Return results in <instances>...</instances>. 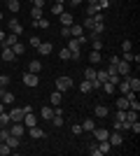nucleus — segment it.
Returning a JSON list of instances; mask_svg holds the SVG:
<instances>
[{"mask_svg":"<svg viewBox=\"0 0 140 156\" xmlns=\"http://www.w3.org/2000/svg\"><path fill=\"white\" fill-rule=\"evenodd\" d=\"M56 89H59L61 93H63V91H70V89H73V79L68 77V75H61V77H56Z\"/></svg>","mask_w":140,"mask_h":156,"instance_id":"1","label":"nucleus"},{"mask_svg":"<svg viewBox=\"0 0 140 156\" xmlns=\"http://www.w3.org/2000/svg\"><path fill=\"white\" fill-rule=\"evenodd\" d=\"M114 68H117V75H119V77H128V75H131V63H126V61H121V58Z\"/></svg>","mask_w":140,"mask_h":156,"instance_id":"2","label":"nucleus"},{"mask_svg":"<svg viewBox=\"0 0 140 156\" xmlns=\"http://www.w3.org/2000/svg\"><path fill=\"white\" fill-rule=\"evenodd\" d=\"M107 142L112 144V147H119V144L124 142V135H121V130H114V133H110V135H107Z\"/></svg>","mask_w":140,"mask_h":156,"instance_id":"3","label":"nucleus"},{"mask_svg":"<svg viewBox=\"0 0 140 156\" xmlns=\"http://www.w3.org/2000/svg\"><path fill=\"white\" fill-rule=\"evenodd\" d=\"M7 114H9V119H12V121H23V114H26V110H23V107H12Z\"/></svg>","mask_w":140,"mask_h":156,"instance_id":"4","label":"nucleus"},{"mask_svg":"<svg viewBox=\"0 0 140 156\" xmlns=\"http://www.w3.org/2000/svg\"><path fill=\"white\" fill-rule=\"evenodd\" d=\"M80 40L77 37H70V44H68V49H70V54H73V58H80Z\"/></svg>","mask_w":140,"mask_h":156,"instance_id":"5","label":"nucleus"},{"mask_svg":"<svg viewBox=\"0 0 140 156\" xmlns=\"http://www.w3.org/2000/svg\"><path fill=\"white\" fill-rule=\"evenodd\" d=\"M0 58L7 61V63H12V61L16 58V56H14V51H12V47H2V49H0Z\"/></svg>","mask_w":140,"mask_h":156,"instance_id":"6","label":"nucleus"},{"mask_svg":"<svg viewBox=\"0 0 140 156\" xmlns=\"http://www.w3.org/2000/svg\"><path fill=\"white\" fill-rule=\"evenodd\" d=\"M38 82H40V79H38V75H35V72H26V75H23V84L31 86V89H33V86H38Z\"/></svg>","mask_w":140,"mask_h":156,"instance_id":"7","label":"nucleus"},{"mask_svg":"<svg viewBox=\"0 0 140 156\" xmlns=\"http://www.w3.org/2000/svg\"><path fill=\"white\" fill-rule=\"evenodd\" d=\"M52 51H54L52 42H40V47H38V54H40V56H49Z\"/></svg>","mask_w":140,"mask_h":156,"instance_id":"8","label":"nucleus"},{"mask_svg":"<svg viewBox=\"0 0 140 156\" xmlns=\"http://www.w3.org/2000/svg\"><path fill=\"white\" fill-rule=\"evenodd\" d=\"M0 100H2L5 105H12L14 103V93L5 91V86H0Z\"/></svg>","mask_w":140,"mask_h":156,"instance_id":"9","label":"nucleus"},{"mask_svg":"<svg viewBox=\"0 0 140 156\" xmlns=\"http://www.w3.org/2000/svg\"><path fill=\"white\" fill-rule=\"evenodd\" d=\"M7 26H9V30H12L14 35H21V33H23V26H21L16 19H9V21H7Z\"/></svg>","mask_w":140,"mask_h":156,"instance_id":"10","label":"nucleus"},{"mask_svg":"<svg viewBox=\"0 0 140 156\" xmlns=\"http://www.w3.org/2000/svg\"><path fill=\"white\" fill-rule=\"evenodd\" d=\"M119 58L126 61V63H135V65L140 63V56H138V54H133V51H124V56H119Z\"/></svg>","mask_w":140,"mask_h":156,"instance_id":"11","label":"nucleus"},{"mask_svg":"<svg viewBox=\"0 0 140 156\" xmlns=\"http://www.w3.org/2000/svg\"><path fill=\"white\" fill-rule=\"evenodd\" d=\"M35 124H38V117H35L33 112H26V114H23V126L31 128V126H35Z\"/></svg>","mask_w":140,"mask_h":156,"instance_id":"12","label":"nucleus"},{"mask_svg":"<svg viewBox=\"0 0 140 156\" xmlns=\"http://www.w3.org/2000/svg\"><path fill=\"white\" fill-rule=\"evenodd\" d=\"M28 133H31V137H35V140H40V137H45V135H47V133H45V130H42L38 124L31 126V128H28Z\"/></svg>","mask_w":140,"mask_h":156,"instance_id":"13","label":"nucleus"},{"mask_svg":"<svg viewBox=\"0 0 140 156\" xmlns=\"http://www.w3.org/2000/svg\"><path fill=\"white\" fill-rule=\"evenodd\" d=\"M59 16H61V23H63V26H73L75 23V16L70 12H61Z\"/></svg>","mask_w":140,"mask_h":156,"instance_id":"14","label":"nucleus"},{"mask_svg":"<svg viewBox=\"0 0 140 156\" xmlns=\"http://www.w3.org/2000/svg\"><path fill=\"white\" fill-rule=\"evenodd\" d=\"M16 42H19V35L9 33V35H5V40H2V47H14Z\"/></svg>","mask_w":140,"mask_h":156,"instance_id":"15","label":"nucleus"},{"mask_svg":"<svg viewBox=\"0 0 140 156\" xmlns=\"http://www.w3.org/2000/svg\"><path fill=\"white\" fill-rule=\"evenodd\" d=\"M128 89H131V91H133V93H138L140 91V79L138 77H131V75H128Z\"/></svg>","mask_w":140,"mask_h":156,"instance_id":"16","label":"nucleus"},{"mask_svg":"<svg viewBox=\"0 0 140 156\" xmlns=\"http://www.w3.org/2000/svg\"><path fill=\"white\" fill-rule=\"evenodd\" d=\"M91 133L96 135V140H107V135H110V130H105V128H98V126H96V128H93Z\"/></svg>","mask_w":140,"mask_h":156,"instance_id":"17","label":"nucleus"},{"mask_svg":"<svg viewBox=\"0 0 140 156\" xmlns=\"http://www.w3.org/2000/svg\"><path fill=\"white\" fill-rule=\"evenodd\" d=\"M5 142L9 144L12 149H19V147H21V137H16V135H9V137L5 140Z\"/></svg>","mask_w":140,"mask_h":156,"instance_id":"18","label":"nucleus"},{"mask_svg":"<svg viewBox=\"0 0 140 156\" xmlns=\"http://www.w3.org/2000/svg\"><path fill=\"white\" fill-rule=\"evenodd\" d=\"M28 72H35V75H38V72H42V63L33 58L31 63H28Z\"/></svg>","mask_w":140,"mask_h":156,"instance_id":"19","label":"nucleus"},{"mask_svg":"<svg viewBox=\"0 0 140 156\" xmlns=\"http://www.w3.org/2000/svg\"><path fill=\"white\" fill-rule=\"evenodd\" d=\"M103 9L98 7V2H91V5H87V14L89 16H96V14H100Z\"/></svg>","mask_w":140,"mask_h":156,"instance_id":"20","label":"nucleus"},{"mask_svg":"<svg viewBox=\"0 0 140 156\" xmlns=\"http://www.w3.org/2000/svg\"><path fill=\"white\" fill-rule=\"evenodd\" d=\"M107 114H110V110H107L105 105H96V117L98 119H105Z\"/></svg>","mask_w":140,"mask_h":156,"instance_id":"21","label":"nucleus"},{"mask_svg":"<svg viewBox=\"0 0 140 156\" xmlns=\"http://www.w3.org/2000/svg\"><path fill=\"white\" fill-rule=\"evenodd\" d=\"M96 72H98V70H96L93 65L87 68V70H84V79H87V82H93V79H96Z\"/></svg>","mask_w":140,"mask_h":156,"instance_id":"22","label":"nucleus"},{"mask_svg":"<svg viewBox=\"0 0 140 156\" xmlns=\"http://www.w3.org/2000/svg\"><path fill=\"white\" fill-rule=\"evenodd\" d=\"M7 9H9V12H19L21 2H19V0H7Z\"/></svg>","mask_w":140,"mask_h":156,"instance_id":"23","label":"nucleus"},{"mask_svg":"<svg viewBox=\"0 0 140 156\" xmlns=\"http://www.w3.org/2000/svg\"><path fill=\"white\" fill-rule=\"evenodd\" d=\"M96 128V121H93V119H84V121H82V130H93Z\"/></svg>","mask_w":140,"mask_h":156,"instance_id":"24","label":"nucleus"},{"mask_svg":"<svg viewBox=\"0 0 140 156\" xmlns=\"http://www.w3.org/2000/svg\"><path fill=\"white\" fill-rule=\"evenodd\" d=\"M100 58H103V56H100V51H96V49H93L91 54H89V61H91V65H96V63H100Z\"/></svg>","mask_w":140,"mask_h":156,"instance_id":"25","label":"nucleus"},{"mask_svg":"<svg viewBox=\"0 0 140 156\" xmlns=\"http://www.w3.org/2000/svg\"><path fill=\"white\" fill-rule=\"evenodd\" d=\"M49 103L54 105V107H59L61 105V91H56V93H52V96H49Z\"/></svg>","mask_w":140,"mask_h":156,"instance_id":"26","label":"nucleus"},{"mask_svg":"<svg viewBox=\"0 0 140 156\" xmlns=\"http://www.w3.org/2000/svg\"><path fill=\"white\" fill-rule=\"evenodd\" d=\"M52 117H54V107H47V105H45V107H42V119H47V121H49Z\"/></svg>","mask_w":140,"mask_h":156,"instance_id":"27","label":"nucleus"},{"mask_svg":"<svg viewBox=\"0 0 140 156\" xmlns=\"http://www.w3.org/2000/svg\"><path fill=\"white\" fill-rule=\"evenodd\" d=\"M7 154H12V147L7 142H0V156H7Z\"/></svg>","mask_w":140,"mask_h":156,"instance_id":"28","label":"nucleus"},{"mask_svg":"<svg viewBox=\"0 0 140 156\" xmlns=\"http://www.w3.org/2000/svg\"><path fill=\"white\" fill-rule=\"evenodd\" d=\"M117 107H119V110H128V98L121 96L119 100H117Z\"/></svg>","mask_w":140,"mask_h":156,"instance_id":"29","label":"nucleus"},{"mask_svg":"<svg viewBox=\"0 0 140 156\" xmlns=\"http://www.w3.org/2000/svg\"><path fill=\"white\" fill-rule=\"evenodd\" d=\"M119 91L124 93V96H126V93L131 91V89H128V79H126V77H124V79H121V82H119Z\"/></svg>","mask_w":140,"mask_h":156,"instance_id":"30","label":"nucleus"},{"mask_svg":"<svg viewBox=\"0 0 140 156\" xmlns=\"http://www.w3.org/2000/svg\"><path fill=\"white\" fill-rule=\"evenodd\" d=\"M96 82H100V84L107 82V72L105 70H98V72H96Z\"/></svg>","mask_w":140,"mask_h":156,"instance_id":"31","label":"nucleus"},{"mask_svg":"<svg viewBox=\"0 0 140 156\" xmlns=\"http://www.w3.org/2000/svg\"><path fill=\"white\" fill-rule=\"evenodd\" d=\"M100 89H103L105 93H112V91H114V84H112V82H103V84H100Z\"/></svg>","mask_w":140,"mask_h":156,"instance_id":"32","label":"nucleus"},{"mask_svg":"<svg viewBox=\"0 0 140 156\" xmlns=\"http://www.w3.org/2000/svg\"><path fill=\"white\" fill-rule=\"evenodd\" d=\"M61 12H63V2H54V5H52V14H56V16H59Z\"/></svg>","mask_w":140,"mask_h":156,"instance_id":"33","label":"nucleus"},{"mask_svg":"<svg viewBox=\"0 0 140 156\" xmlns=\"http://www.w3.org/2000/svg\"><path fill=\"white\" fill-rule=\"evenodd\" d=\"M33 26H38V28H49V21H47V19H35Z\"/></svg>","mask_w":140,"mask_h":156,"instance_id":"34","label":"nucleus"},{"mask_svg":"<svg viewBox=\"0 0 140 156\" xmlns=\"http://www.w3.org/2000/svg\"><path fill=\"white\" fill-rule=\"evenodd\" d=\"M82 28H84V30H91V28H93V16H87L84 23H82Z\"/></svg>","mask_w":140,"mask_h":156,"instance_id":"35","label":"nucleus"},{"mask_svg":"<svg viewBox=\"0 0 140 156\" xmlns=\"http://www.w3.org/2000/svg\"><path fill=\"white\" fill-rule=\"evenodd\" d=\"M9 124H12L9 114H5V112H2V114H0V126H9Z\"/></svg>","mask_w":140,"mask_h":156,"instance_id":"36","label":"nucleus"},{"mask_svg":"<svg viewBox=\"0 0 140 156\" xmlns=\"http://www.w3.org/2000/svg\"><path fill=\"white\" fill-rule=\"evenodd\" d=\"M9 135H12V133H9V128H7V126H2V128H0V140L5 142V140H7Z\"/></svg>","mask_w":140,"mask_h":156,"instance_id":"37","label":"nucleus"},{"mask_svg":"<svg viewBox=\"0 0 140 156\" xmlns=\"http://www.w3.org/2000/svg\"><path fill=\"white\" fill-rule=\"evenodd\" d=\"M31 16H33V21L42 19V9H40V7H33V9H31Z\"/></svg>","mask_w":140,"mask_h":156,"instance_id":"38","label":"nucleus"},{"mask_svg":"<svg viewBox=\"0 0 140 156\" xmlns=\"http://www.w3.org/2000/svg\"><path fill=\"white\" fill-rule=\"evenodd\" d=\"M80 91H82V93H89V91H91V82H87V79H84V82L80 84Z\"/></svg>","mask_w":140,"mask_h":156,"instance_id":"39","label":"nucleus"},{"mask_svg":"<svg viewBox=\"0 0 140 156\" xmlns=\"http://www.w3.org/2000/svg\"><path fill=\"white\" fill-rule=\"evenodd\" d=\"M12 51H14V56H21V54H23V44H21V42H16V44L12 47Z\"/></svg>","mask_w":140,"mask_h":156,"instance_id":"40","label":"nucleus"},{"mask_svg":"<svg viewBox=\"0 0 140 156\" xmlns=\"http://www.w3.org/2000/svg\"><path fill=\"white\" fill-rule=\"evenodd\" d=\"M68 58H73V54H70V49H61V61H68Z\"/></svg>","mask_w":140,"mask_h":156,"instance_id":"41","label":"nucleus"},{"mask_svg":"<svg viewBox=\"0 0 140 156\" xmlns=\"http://www.w3.org/2000/svg\"><path fill=\"white\" fill-rule=\"evenodd\" d=\"M131 49H133L131 40H124V42H121V51H131Z\"/></svg>","mask_w":140,"mask_h":156,"instance_id":"42","label":"nucleus"},{"mask_svg":"<svg viewBox=\"0 0 140 156\" xmlns=\"http://www.w3.org/2000/svg\"><path fill=\"white\" fill-rule=\"evenodd\" d=\"M61 37H70V26H63V28H61Z\"/></svg>","mask_w":140,"mask_h":156,"instance_id":"43","label":"nucleus"},{"mask_svg":"<svg viewBox=\"0 0 140 156\" xmlns=\"http://www.w3.org/2000/svg\"><path fill=\"white\" fill-rule=\"evenodd\" d=\"M9 84V75H0V86H7Z\"/></svg>","mask_w":140,"mask_h":156,"instance_id":"44","label":"nucleus"},{"mask_svg":"<svg viewBox=\"0 0 140 156\" xmlns=\"http://www.w3.org/2000/svg\"><path fill=\"white\" fill-rule=\"evenodd\" d=\"M73 133H75V135H80V133H84V130H82V124H75V126H73Z\"/></svg>","mask_w":140,"mask_h":156,"instance_id":"45","label":"nucleus"},{"mask_svg":"<svg viewBox=\"0 0 140 156\" xmlns=\"http://www.w3.org/2000/svg\"><path fill=\"white\" fill-rule=\"evenodd\" d=\"M110 2H112V0H98V7H100V9H105Z\"/></svg>","mask_w":140,"mask_h":156,"instance_id":"46","label":"nucleus"},{"mask_svg":"<svg viewBox=\"0 0 140 156\" xmlns=\"http://www.w3.org/2000/svg\"><path fill=\"white\" fill-rule=\"evenodd\" d=\"M31 47H35V49H38V47H40V37H31Z\"/></svg>","mask_w":140,"mask_h":156,"instance_id":"47","label":"nucleus"},{"mask_svg":"<svg viewBox=\"0 0 140 156\" xmlns=\"http://www.w3.org/2000/svg\"><path fill=\"white\" fill-rule=\"evenodd\" d=\"M124 114H126V110H121V112H117V119H114V121H124Z\"/></svg>","mask_w":140,"mask_h":156,"instance_id":"48","label":"nucleus"},{"mask_svg":"<svg viewBox=\"0 0 140 156\" xmlns=\"http://www.w3.org/2000/svg\"><path fill=\"white\" fill-rule=\"evenodd\" d=\"M42 5H45V0H33V7H40L42 9Z\"/></svg>","mask_w":140,"mask_h":156,"instance_id":"49","label":"nucleus"},{"mask_svg":"<svg viewBox=\"0 0 140 156\" xmlns=\"http://www.w3.org/2000/svg\"><path fill=\"white\" fill-rule=\"evenodd\" d=\"M80 2H82V0H70V5H73V7H80Z\"/></svg>","mask_w":140,"mask_h":156,"instance_id":"50","label":"nucleus"},{"mask_svg":"<svg viewBox=\"0 0 140 156\" xmlns=\"http://www.w3.org/2000/svg\"><path fill=\"white\" fill-rule=\"evenodd\" d=\"M2 40H5V30H0V44H2Z\"/></svg>","mask_w":140,"mask_h":156,"instance_id":"51","label":"nucleus"},{"mask_svg":"<svg viewBox=\"0 0 140 156\" xmlns=\"http://www.w3.org/2000/svg\"><path fill=\"white\" fill-rule=\"evenodd\" d=\"M2 112H5V103H2V100H0V114H2Z\"/></svg>","mask_w":140,"mask_h":156,"instance_id":"52","label":"nucleus"},{"mask_svg":"<svg viewBox=\"0 0 140 156\" xmlns=\"http://www.w3.org/2000/svg\"><path fill=\"white\" fill-rule=\"evenodd\" d=\"M91 2H98V0H87V5H91Z\"/></svg>","mask_w":140,"mask_h":156,"instance_id":"53","label":"nucleus"},{"mask_svg":"<svg viewBox=\"0 0 140 156\" xmlns=\"http://www.w3.org/2000/svg\"><path fill=\"white\" fill-rule=\"evenodd\" d=\"M0 21H2V12H0Z\"/></svg>","mask_w":140,"mask_h":156,"instance_id":"54","label":"nucleus"},{"mask_svg":"<svg viewBox=\"0 0 140 156\" xmlns=\"http://www.w3.org/2000/svg\"><path fill=\"white\" fill-rule=\"evenodd\" d=\"M0 49H2V44H0Z\"/></svg>","mask_w":140,"mask_h":156,"instance_id":"55","label":"nucleus"},{"mask_svg":"<svg viewBox=\"0 0 140 156\" xmlns=\"http://www.w3.org/2000/svg\"><path fill=\"white\" fill-rule=\"evenodd\" d=\"M0 63H2V58H0Z\"/></svg>","mask_w":140,"mask_h":156,"instance_id":"56","label":"nucleus"},{"mask_svg":"<svg viewBox=\"0 0 140 156\" xmlns=\"http://www.w3.org/2000/svg\"><path fill=\"white\" fill-rule=\"evenodd\" d=\"M0 142H2V140H0Z\"/></svg>","mask_w":140,"mask_h":156,"instance_id":"57","label":"nucleus"}]
</instances>
